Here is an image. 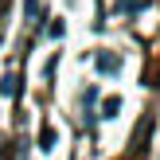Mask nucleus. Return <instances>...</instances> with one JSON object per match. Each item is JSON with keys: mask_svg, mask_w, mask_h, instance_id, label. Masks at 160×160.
Masks as SVG:
<instances>
[{"mask_svg": "<svg viewBox=\"0 0 160 160\" xmlns=\"http://www.w3.org/2000/svg\"><path fill=\"white\" fill-rule=\"evenodd\" d=\"M0 94H4V98H16V94H20V74H4L0 78Z\"/></svg>", "mask_w": 160, "mask_h": 160, "instance_id": "f257e3e1", "label": "nucleus"}, {"mask_svg": "<svg viewBox=\"0 0 160 160\" xmlns=\"http://www.w3.org/2000/svg\"><path fill=\"white\" fill-rule=\"evenodd\" d=\"M98 67H102V70H117V59H113V55H102Z\"/></svg>", "mask_w": 160, "mask_h": 160, "instance_id": "f03ea898", "label": "nucleus"}]
</instances>
